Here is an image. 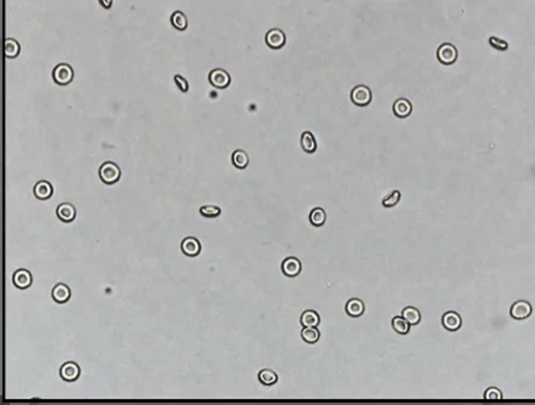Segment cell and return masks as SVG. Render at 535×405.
Masks as SVG:
<instances>
[{
  "mask_svg": "<svg viewBox=\"0 0 535 405\" xmlns=\"http://www.w3.org/2000/svg\"><path fill=\"white\" fill-rule=\"evenodd\" d=\"M99 177L104 184H116L121 179V169L116 163L105 162L99 168Z\"/></svg>",
  "mask_w": 535,
  "mask_h": 405,
  "instance_id": "cell-1",
  "label": "cell"
},
{
  "mask_svg": "<svg viewBox=\"0 0 535 405\" xmlns=\"http://www.w3.org/2000/svg\"><path fill=\"white\" fill-rule=\"evenodd\" d=\"M373 99V93L368 86L358 85L352 88L351 91V101L354 105L359 107L368 106Z\"/></svg>",
  "mask_w": 535,
  "mask_h": 405,
  "instance_id": "cell-2",
  "label": "cell"
},
{
  "mask_svg": "<svg viewBox=\"0 0 535 405\" xmlns=\"http://www.w3.org/2000/svg\"><path fill=\"white\" fill-rule=\"evenodd\" d=\"M74 69L66 63H60V64L55 65L52 71L53 81L59 86L69 85L74 80Z\"/></svg>",
  "mask_w": 535,
  "mask_h": 405,
  "instance_id": "cell-3",
  "label": "cell"
},
{
  "mask_svg": "<svg viewBox=\"0 0 535 405\" xmlns=\"http://www.w3.org/2000/svg\"><path fill=\"white\" fill-rule=\"evenodd\" d=\"M437 58L443 65H452L453 63L457 62L458 51H457L456 46L452 45V44H442V45H440L439 49H438Z\"/></svg>",
  "mask_w": 535,
  "mask_h": 405,
  "instance_id": "cell-4",
  "label": "cell"
},
{
  "mask_svg": "<svg viewBox=\"0 0 535 405\" xmlns=\"http://www.w3.org/2000/svg\"><path fill=\"white\" fill-rule=\"evenodd\" d=\"M231 75L224 69H213L209 74V82L211 83L212 87L218 88V90H224L231 85Z\"/></svg>",
  "mask_w": 535,
  "mask_h": 405,
  "instance_id": "cell-5",
  "label": "cell"
},
{
  "mask_svg": "<svg viewBox=\"0 0 535 405\" xmlns=\"http://www.w3.org/2000/svg\"><path fill=\"white\" fill-rule=\"evenodd\" d=\"M265 43L271 50H280L286 44V35L279 28H273L265 35Z\"/></svg>",
  "mask_w": 535,
  "mask_h": 405,
  "instance_id": "cell-6",
  "label": "cell"
},
{
  "mask_svg": "<svg viewBox=\"0 0 535 405\" xmlns=\"http://www.w3.org/2000/svg\"><path fill=\"white\" fill-rule=\"evenodd\" d=\"M301 262L296 257H287L282 260L281 270L287 277H296L301 273Z\"/></svg>",
  "mask_w": 535,
  "mask_h": 405,
  "instance_id": "cell-7",
  "label": "cell"
},
{
  "mask_svg": "<svg viewBox=\"0 0 535 405\" xmlns=\"http://www.w3.org/2000/svg\"><path fill=\"white\" fill-rule=\"evenodd\" d=\"M533 307L527 301H517L510 309V315L515 320H526L532 315Z\"/></svg>",
  "mask_w": 535,
  "mask_h": 405,
  "instance_id": "cell-8",
  "label": "cell"
},
{
  "mask_svg": "<svg viewBox=\"0 0 535 405\" xmlns=\"http://www.w3.org/2000/svg\"><path fill=\"white\" fill-rule=\"evenodd\" d=\"M441 322L445 329L450 332H456L462 327V317L456 311H447L442 315Z\"/></svg>",
  "mask_w": 535,
  "mask_h": 405,
  "instance_id": "cell-9",
  "label": "cell"
},
{
  "mask_svg": "<svg viewBox=\"0 0 535 405\" xmlns=\"http://www.w3.org/2000/svg\"><path fill=\"white\" fill-rule=\"evenodd\" d=\"M182 252L188 257H195L200 253L201 245L200 241L194 237H188L182 240L181 243Z\"/></svg>",
  "mask_w": 535,
  "mask_h": 405,
  "instance_id": "cell-10",
  "label": "cell"
},
{
  "mask_svg": "<svg viewBox=\"0 0 535 405\" xmlns=\"http://www.w3.org/2000/svg\"><path fill=\"white\" fill-rule=\"evenodd\" d=\"M80 374H81V369H80L79 364H76L75 362L64 363L60 368V376L68 382H73L79 379Z\"/></svg>",
  "mask_w": 535,
  "mask_h": 405,
  "instance_id": "cell-11",
  "label": "cell"
},
{
  "mask_svg": "<svg viewBox=\"0 0 535 405\" xmlns=\"http://www.w3.org/2000/svg\"><path fill=\"white\" fill-rule=\"evenodd\" d=\"M412 104L409 99L398 98L393 104V113L399 118H406L411 115Z\"/></svg>",
  "mask_w": 535,
  "mask_h": 405,
  "instance_id": "cell-12",
  "label": "cell"
},
{
  "mask_svg": "<svg viewBox=\"0 0 535 405\" xmlns=\"http://www.w3.org/2000/svg\"><path fill=\"white\" fill-rule=\"evenodd\" d=\"M345 311L350 317H360L365 311V305L363 303L362 299L351 298L348 299L347 303L345 305Z\"/></svg>",
  "mask_w": 535,
  "mask_h": 405,
  "instance_id": "cell-13",
  "label": "cell"
},
{
  "mask_svg": "<svg viewBox=\"0 0 535 405\" xmlns=\"http://www.w3.org/2000/svg\"><path fill=\"white\" fill-rule=\"evenodd\" d=\"M12 280L13 285L19 288V290H26L33 282L32 274L29 273V270H26V269H18V270H16V273L13 274Z\"/></svg>",
  "mask_w": 535,
  "mask_h": 405,
  "instance_id": "cell-14",
  "label": "cell"
},
{
  "mask_svg": "<svg viewBox=\"0 0 535 405\" xmlns=\"http://www.w3.org/2000/svg\"><path fill=\"white\" fill-rule=\"evenodd\" d=\"M57 216L63 222H73L76 217V209L70 202H62L57 207Z\"/></svg>",
  "mask_w": 535,
  "mask_h": 405,
  "instance_id": "cell-15",
  "label": "cell"
},
{
  "mask_svg": "<svg viewBox=\"0 0 535 405\" xmlns=\"http://www.w3.org/2000/svg\"><path fill=\"white\" fill-rule=\"evenodd\" d=\"M53 194V187L46 180H41L34 186V196L40 201H47Z\"/></svg>",
  "mask_w": 535,
  "mask_h": 405,
  "instance_id": "cell-16",
  "label": "cell"
},
{
  "mask_svg": "<svg viewBox=\"0 0 535 405\" xmlns=\"http://www.w3.org/2000/svg\"><path fill=\"white\" fill-rule=\"evenodd\" d=\"M300 146L304 152L306 153H315L317 150V141H316L315 135L311 132L306 130L300 135Z\"/></svg>",
  "mask_w": 535,
  "mask_h": 405,
  "instance_id": "cell-17",
  "label": "cell"
},
{
  "mask_svg": "<svg viewBox=\"0 0 535 405\" xmlns=\"http://www.w3.org/2000/svg\"><path fill=\"white\" fill-rule=\"evenodd\" d=\"M321 323L320 313L315 310H305L300 315L301 327H318Z\"/></svg>",
  "mask_w": 535,
  "mask_h": 405,
  "instance_id": "cell-18",
  "label": "cell"
},
{
  "mask_svg": "<svg viewBox=\"0 0 535 405\" xmlns=\"http://www.w3.org/2000/svg\"><path fill=\"white\" fill-rule=\"evenodd\" d=\"M71 297V291L68 286L64 284H58L54 286L53 291H52V298L54 299V302L57 303H65L70 299Z\"/></svg>",
  "mask_w": 535,
  "mask_h": 405,
  "instance_id": "cell-19",
  "label": "cell"
},
{
  "mask_svg": "<svg viewBox=\"0 0 535 405\" xmlns=\"http://www.w3.org/2000/svg\"><path fill=\"white\" fill-rule=\"evenodd\" d=\"M300 335L301 339L307 344H316L321 338L320 329L317 327H303Z\"/></svg>",
  "mask_w": 535,
  "mask_h": 405,
  "instance_id": "cell-20",
  "label": "cell"
},
{
  "mask_svg": "<svg viewBox=\"0 0 535 405\" xmlns=\"http://www.w3.org/2000/svg\"><path fill=\"white\" fill-rule=\"evenodd\" d=\"M232 163L235 168L245 169L249 163V157L243 150H237L232 154Z\"/></svg>",
  "mask_w": 535,
  "mask_h": 405,
  "instance_id": "cell-21",
  "label": "cell"
},
{
  "mask_svg": "<svg viewBox=\"0 0 535 405\" xmlns=\"http://www.w3.org/2000/svg\"><path fill=\"white\" fill-rule=\"evenodd\" d=\"M309 220L314 227H322L327 221V212L322 207H315L310 211Z\"/></svg>",
  "mask_w": 535,
  "mask_h": 405,
  "instance_id": "cell-22",
  "label": "cell"
},
{
  "mask_svg": "<svg viewBox=\"0 0 535 405\" xmlns=\"http://www.w3.org/2000/svg\"><path fill=\"white\" fill-rule=\"evenodd\" d=\"M258 380L260 384L264 385V386H273L277 382L279 376L271 369H262L258 373Z\"/></svg>",
  "mask_w": 535,
  "mask_h": 405,
  "instance_id": "cell-23",
  "label": "cell"
},
{
  "mask_svg": "<svg viewBox=\"0 0 535 405\" xmlns=\"http://www.w3.org/2000/svg\"><path fill=\"white\" fill-rule=\"evenodd\" d=\"M401 316L410 323V326H416L421 322V312L420 310L414 306H406L401 312Z\"/></svg>",
  "mask_w": 535,
  "mask_h": 405,
  "instance_id": "cell-24",
  "label": "cell"
},
{
  "mask_svg": "<svg viewBox=\"0 0 535 405\" xmlns=\"http://www.w3.org/2000/svg\"><path fill=\"white\" fill-rule=\"evenodd\" d=\"M170 22L171 24H173V27L175 28V29L180 30V32H184L188 27L187 17H186L185 13L181 12V11H175V12L171 15Z\"/></svg>",
  "mask_w": 535,
  "mask_h": 405,
  "instance_id": "cell-25",
  "label": "cell"
},
{
  "mask_svg": "<svg viewBox=\"0 0 535 405\" xmlns=\"http://www.w3.org/2000/svg\"><path fill=\"white\" fill-rule=\"evenodd\" d=\"M392 327L398 334L406 335L410 332V323L407 322L403 316H395L392 320Z\"/></svg>",
  "mask_w": 535,
  "mask_h": 405,
  "instance_id": "cell-26",
  "label": "cell"
},
{
  "mask_svg": "<svg viewBox=\"0 0 535 405\" xmlns=\"http://www.w3.org/2000/svg\"><path fill=\"white\" fill-rule=\"evenodd\" d=\"M19 51H21V46H19L17 40L11 38L6 39V41H5V55H6V58H10V59L16 58L19 54Z\"/></svg>",
  "mask_w": 535,
  "mask_h": 405,
  "instance_id": "cell-27",
  "label": "cell"
},
{
  "mask_svg": "<svg viewBox=\"0 0 535 405\" xmlns=\"http://www.w3.org/2000/svg\"><path fill=\"white\" fill-rule=\"evenodd\" d=\"M400 198H401L400 191L394 190L385 197L384 201H382V205H384L385 207H393V206H395L399 202H400Z\"/></svg>",
  "mask_w": 535,
  "mask_h": 405,
  "instance_id": "cell-28",
  "label": "cell"
},
{
  "mask_svg": "<svg viewBox=\"0 0 535 405\" xmlns=\"http://www.w3.org/2000/svg\"><path fill=\"white\" fill-rule=\"evenodd\" d=\"M200 213L204 217L215 218L221 215V209L216 205H204V206L200 207Z\"/></svg>",
  "mask_w": 535,
  "mask_h": 405,
  "instance_id": "cell-29",
  "label": "cell"
},
{
  "mask_svg": "<svg viewBox=\"0 0 535 405\" xmlns=\"http://www.w3.org/2000/svg\"><path fill=\"white\" fill-rule=\"evenodd\" d=\"M488 44L493 49L498 50V51H506L509 49L508 41L503 40V39L497 38V37H490L488 39Z\"/></svg>",
  "mask_w": 535,
  "mask_h": 405,
  "instance_id": "cell-30",
  "label": "cell"
},
{
  "mask_svg": "<svg viewBox=\"0 0 535 405\" xmlns=\"http://www.w3.org/2000/svg\"><path fill=\"white\" fill-rule=\"evenodd\" d=\"M485 399H487V401H500V399H503V395H501L498 388L489 387L485 392Z\"/></svg>",
  "mask_w": 535,
  "mask_h": 405,
  "instance_id": "cell-31",
  "label": "cell"
},
{
  "mask_svg": "<svg viewBox=\"0 0 535 405\" xmlns=\"http://www.w3.org/2000/svg\"><path fill=\"white\" fill-rule=\"evenodd\" d=\"M174 80H175V83L176 86L179 87V90L181 91V92H188V90H190V83H188L187 80L185 79L182 75H175V77H174Z\"/></svg>",
  "mask_w": 535,
  "mask_h": 405,
  "instance_id": "cell-32",
  "label": "cell"
},
{
  "mask_svg": "<svg viewBox=\"0 0 535 405\" xmlns=\"http://www.w3.org/2000/svg\"><path fill=\"white\" fill-rule=\"evenodd\" d=\"M99 4L101 5L104 9L109 10L112 7V4H113V0H99Z\"/></svg>",
  "mask_w": 535,
  "mask_h": 405,
  "instance_id": "cell-33",
  "label": "cell"
}]
</instances>
